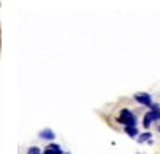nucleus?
<instances>
[{"label": "nucleus", "instance_id": "obj_1", "mask_svg": "<svg viewBox=\"0 0 160 154\" xmlns=\"http://www.w3.org/2000/svg\"><path fill=\"white\" fill-rule=\"evenodd\" d=\"M118 124H123L125 127L127 125H136V116L133 114L130 109H122L118 114Z\"/></svg>", "mask_w": 160, "mask_h": 154}, {"label": "nucleus", "instance_id": "obj_2", "mask_svg": "<svg viewBox=\"0 0 160 154\" xmlns=\"http://www.w3.org/2000/svg\"><path fill=\"white\" fill-rule=\"evenodd\" d=\"M135 100L139 103V105H142V106H148V108H151L154 103H152V96L149 95V93H136L135 95Z\"/></svg>", "mask_w": 160, "mask_h": 154}, {"label": "nucleus", "instance_id": "obj_3", "mask_svg": "<svg viewBox=\"0 0 160 154\" xmlns=\"http://www.w3.org/2000/svg\"><path fill=\"white\" fill-rule=\"evenodd\" d=\"M43 154H64V152L61 151V148H59L58 145H55V143H50V145L45 148Z\"/></svg>", "mask_w": 160, "mask_h": 154}, {"label": "nucleus", "instance_id": "obj_4", "mask_svg": "<svg viewBox=\"0 0 160 154\" xmlns=\"http://www.w3.org/2000/svg\"><path fill=\"white\" fill-rule=\"evenodd\" d=\"M38 135H40V138H43L47 141H53V140H55V132L50 130V128H45V130H42Z\"/></svg>", "mask_w": 160, "mask_h": 154}, {"label": "nucleus", "instance_id": "obj_5", "mask_svg": "<svg viewBox=\"0 0 160 154\" xmlns=\"http://www.w3.org/2000/svg\"><path fill=\"white\" fill-rule=\"evenodd\" d=\"M125 133H127L128 136H131V138H136V136H138V128H136V125H127V127H125Z\"/></svg>", "mask_w": 160, "mask_h": 154}, {"label": "nucleus", "instance_id": "obj_6", "mask_svg": "<svg viewBox=\"0 0 160 154\" xmlns=\"http://www.w3.org/2000/svg\"><path fill=\"white\" fill-rule=\"evenodd\" d=\"M152 122H154V119H152V116H151V112H148V114H144V119H142V125H144V128H149Z\"/></svg>", "mask_w": 160, "mask_h": 154}, {"label": "nucleus", "instance_id": "obj_7", "mask_svg": "<svg viewBox=\"0 0 160 154\" xmlns=\"http://www.w3.org/2000/svg\"><path fill=\"white\" fill-rule=\"evenodd\" d=\"M151 138H152V135H151L149 132L141 133V135H138V143H144V141H151Z\"/></svg>", "mask_w": 160, "mask_h": 154}, {"label": "nucleus", "instance_id": "obj_8", "mask_svg": "<svg viewBox=\"0 0 160 154\" xmlns=\"http://www.w3.org/2000/svg\"><path fill=\"white\" fill-rule=\"evenodd\" d=\"M28 154H42V151H40V148H37V146H32V148L28 149Z\"/></svg>", "mask_w": 160, "mask_h": 154}]
</instances>
